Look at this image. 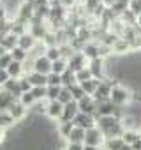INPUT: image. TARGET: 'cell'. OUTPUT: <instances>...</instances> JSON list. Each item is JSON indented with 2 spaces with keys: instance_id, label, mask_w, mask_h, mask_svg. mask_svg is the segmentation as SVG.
Segmentation results:
<instances>
[{
  "instance_id": "cell-1",
  "label": "cell",
  "mask_w": 141,
  "mask_h": 150,
  "mask_svg": "<svg viewBox=\"0 0 141 150\" xmlns=\"http://www.w3.org/2000/svg\"><path fill=\"white\" fill-rule=\"evenodd\" d=\"M109 101L118 106V108H123V106H129L130 101H132V90L129 87H123L120 83H116L113 88H111V96H109Z\"/></svg>"
},
{
  "instance_id": "cell-2",
  "label": "cell",
  "mask_w": 141,
  "mask_h": 150,
  "mask_svg": "<svg viewBox=\"0 0 141 150\" xmlns=\"http://www.w3.org/2000/svg\"><path fill=\"white\" fill-rule=\"evenodd\" d=\"M83 145H88V146H101L104 145V134L101 132L99 127H92L88 131H85V143Z\"/></svg>"
},
{
  "instance_id": "cell-3",
  "label": "cell",
  "mask_w": 141,
  "mask_h": 150,
  "mask_svg": "<svg viewBox=\"0 0 141 150\" xmlns=\"http://www.w3.org/2000/svg\"><path fill=\"white\" fill-rule=\"evenodd\" d=\"M87 67L92 72V78L101 80V81L106 78V62L102 58H92V60H88V65Z\"/></svg>"
},
{
  "instance_id": "cell-4",
  "label": "cell",
  "mask_w": 141,
  "mask_h": 150,
  "mask_svg": "<svg viewBox=\"0 0 141 150\" xmlns=\"http://www.w3.org/2000/svg\"><path fill=\"white\" fill-rule=\"evenodd\" d=\"M78 106H80V113L92 115V117H95V120L99 118V115H97V103L94 101L92 96H85L81 101H78Z\"/></svg>"
},
{
  "instance_id": "cell-5",
  "label": "cell",
  "mask_w": 141,
  "mask_h": 150,
  "mask_svg": "<svg viewBox=\"0 0 141 150\" xmlns=\"http://www.w3.org/2000/svg\"><path fill=\"white\" fill-rule=\"evenodd\" d=\"M87 65H88V60H87V57L81 51H76L73 57L67 60V69H70L73 72H78V71L85 69Z\"/></svg>"
},
{
  "instance_id": "cell-6",
  "label": "cell",
  "mask_w": 141,
  "mask_h": 150,
  "mask_svg": "<svg viewBox=\"0 0 141 150\" xmlns=\"http://www.w3.org/2000/svg\"><path fill=\"white\" fill-rule=\"evenodd\" d=\"M62 113H63V104H60L58 101H49V103H46V111H44V115H46L49 120L60 122Z\"/></svg>"
},
{
  "instance_id": "cell-7",
  "label": "cell",
  "mask_w": 141,
  "mask_h": 150,
  "mask_svg": "<svg viewBox=\"0 0 141 150\" xmlns=\"http://www.w3.org/2000/svg\"><path fill=\"white\" fill-rule=\"evenodd\" d=\"M73 124H74V127H81V129H85V131H88V129H92V127H95V124H97V120H95V117H92V115H85V113H78V115H76V118L73 120Z\"/></svg>"
},
{
  "instance_id": "cell-8",
  "label": "cell",
  "mask_w": 141,
  "mask_h": 150,
  "mask_svg": "<svg viewBox=\"0 0 141 150\" xmlns=\"http://www.w3.org/2000/svg\"><path fill=\"white\" fill-rule=\"evenodd\" d=\"M120 124V120H116L115 117H99L97 118V124H95V127H99L101 129V132L106 136L113 127H116Z\"/></svg>"
},
{
  "instance_id": "cell-9",
  "label": "cell",
  "mask_w": 141,
  "mask_h": 150,
  "mask_svg": "<svg viewBox=\"0 0 141 150\" xmlns=\"http://www.w3.org/2000/svg\"><path fill=\"white\" fill-rule=\"evenodd\" d=\"M78 113H80V106H78V103H76V101H70L69 104L63 106V113H62L60 122H73V120L76 118Z\"/></svg>"
},
{
  "instance_id": "cell-10",
  "label": "cell",
  "mask_w": 141,
  "mask_h": 150,
  "mask_svg": "<svg viewBox=\"0 0 141 150\" xmlns=\"http://www.w3.org/2000/svg\"><path fill=\"white\" fill-rule=\"evenodd\" d=\"M34 71L39 72V74H44V76H48V74L51 72V62L46 58V55H42V57L34 60Z\"/></svg>"
},
{
  "instance_id": "cell-11",
  "label": "cell",
  "mask_w": 141,
  "mask_h": 150,
  "mask_svg": "<svg viewBox=\"0 0 141 150\" xmlns=\"http://www.w3.org/2000/svg\"><path fill=\"white\" fill-rule=\"evenodd\" d=\"M7 111L11 113V117H13L16 122H21V120H25V118H27V108H25L20 101H14Z\"/></svg>"
},
{
  "instance_id": "cell-12",
  "label": "cell",
  "mask_w": 141,
  "mask_h": 150,
  "mask_svg": "<svg viewBox=\"0 0 141 150\" xmlns=\"http://www.w3.org/2000/svg\"><path fill=\"white\" fill-rule=\"evenodd\" d=\"M111 51L113 55H118V57H127L130 53V48H129V42L123 39V37H118L115 41V44L111 46Z\"/></svg>"
},
{
  "instance_id": "cell-13",
  "label": "cell",
  "mask_w": 141,
  "mask_h": 150,
  "mask_svg": "<svg viewBox=\"0 0 141 150\" xmlns=\"http://www.w3.org/2000/svg\"><path fill=\"white\" fill-rule=\"evenodd\" d=\"M14 101H18V99H16L13 94L6 92L4 88H0V111H7Z\"/></svg>"
},
{
  "instance_id": "cell-14",
  "label": "cell",
  "mask_w": 141,
  "mask_h": 150,
  "mask_svg": "<svg viewBox=\"0 0 141 150\" xmlns=\"http://www.w3.org/2000/svg\"><path fill=\"white\" fill-rule=\"evenodd\" d=\"M35 44H37V41H35V39H34V37H32V35H30L28 32L18 37V48L25 50L27 53H28V51H30V50H32V48H34Z\"/></svg>"
},
{
  "instance_id": "cell-15",
  "label": "cell",
  "mask_w": 141,
  "mask_h": 150,
  "mask_svg": "<svg viewBox=\"0 0 141 150\" xmlns=\"http://www.w3.org/2000/svg\"><path fill=\"white\" fill-rule=\"evenodd\" d=\"M27 80L30 81L32 87H46V85H48V76L39 74V72H35V71H32L30 74H27Z\"/></svg>"
},
{
  "instance_id": "cell-16",
  "label": "cell",
  "mask_w": 141,
  "mask_h": 150,
  "mask_svg": "<svg viewBox=\"0 0 141 150\" xmlns=\"http://www.w3.org/2000/svg\"><path fill=\"white\" fill-rule=\"evenodd\" d=\"M7 71V74H9V78H14V80H20V78H23L25 76V71H23V64H20V62H11V65L6 69Z\"/></svg>"
},
{
  "instance_id": "cell-17",
  "label": "cell",
  "mask_w": 141,
  "mask_h": 150,
  "mask_svg": "<svg viewBox=\"0 0 141 150\" xmlns=\"http://www.w3.org/2000/svg\"><path fill=\"white\" fill-rule=\"evenodd\" d=\"M81 53L87 57V60H92V58H99V42H87L81 50Z\"/></svg>"
},
{
  "instance_id": "cell-18",
  "label": "cell",
  "mask_w": 141,
  "mask_h": 150,
  "mask_svg": "<svg viewBox=\"0 0 141 150\" xmlns=\"http://www.w3.org/2000/svg\"><path fill=\"white\" fill-rule=\"evenodd\" d=\"M116 108H118V106H115L111 101L101 103V104H97V115H99V117H113L115 111H116Z\"/></svg>"
},
{
  "instance_id": "cell-19",
  "label": "cell",
  "mask_w": 141,
  "mask_h": 150,
  "mask_svg": "<svg viewBox=\"0 0 141 150\" xmlns=\"http://www.w3.org/2000/svg\"><path fill=\"white\" fill-rule=\"evenodd\" d=\"M48 32H49V30H48L44 25H30V27H28V34H30L35 41H42Z\"/></svg>"
},
{
  "instance_id": "cell-20",
  "label": "cell",
  "mask_w": 141,
  "mask_h": 150,
  "mask_svg": "<svg viewBox=\"0 0 141 150\" xmlns=\"http://www.w3.org/2000/svg\"><path fill=\"white\" fill-rule=\"evenodd\" d=\"M65 141H69V143H85V129L74 127L73 131H70V134H69V138Z\"/></svg>"
},
{
  "instance_id": "cell-21",
  "label": "cell",
  "mask_w": 141,
  "mask_h": 150,
  "mask_svg": "<svg viewBox=\"0 0 141 150\" xmlns=\"http://www.w3.org/2000/svg\"><path fill=\"white\" fill-rule=\"evenodd\" d=\"M6 92H9V94H13L16 99H20L21 97V90H20V83H18V80H14V78H11L4 87H2Z\"/></svg>"
},
{
  "instance_id": "cell-22",
  "label": "cell",
  "mask_w": 141,
  "mask_h": 150,
  "mask_svg": "<svg viewBox=\"0 0 141 150\" xmlns=\"http://www.w3.org/2000/svg\"><path fill=\"white\" fill-rule=\"evenodd\" d=\"M73 129H74V124L73 122H58V125H56V132H58V136L62 139H67Z\"/></svg>"
},
{
  "instance_id": "cell-23",
  "label": "cell",
  "mask_w": 141,
  "mask_h": 150,
  "mask_svg": "<svg viewBox=\"0 0 141 150\" xmlns=\"http://www.w3.org/2000/svg\"><path fill=\"white\" fill-rule=\"evenodd\" d=\"M62 76V87L63 88H69V87H73V85H76L78 81H76V72H73L70 69H67L63 74H60Z\"/></svg>"
},
{
  "instance_id": "cell-24",
  "label": "cell",
  "mask_w": 141,
  "mask_h": 150,
  "mask_svg": "<svg viewBox=\"0 0 141 150\" xmlns=\"http://www.w3.org/2000/svg\"><path fill=\"white\" fill-rule=\"evenodd\" d=\"M16 46H18V35H14L13 32L7 34V35L4 37V41H2V48H4L7 53H11Z\"/></svg>"
},
{
  "instance_id": "cell-25",
  "label": "cell",
  "mask_w": 141,
  "mask_h": 150,
  "mask_svg": "<svg viewBox=\"0 0 141 150\" xmlns=\"http://www.w3.org/2000/svg\"><path fill=\"white\" fill-rule=\"evenodd\" d=\"M80 85H81V88H83V92H85L87 96H94V94H95V90H97V87L101 85V80L92 78V80L83 81V83H80Z\"/></svg>"
},
{
  "instance_id": "cell-26",
  "label": "cell",
  "mask_w": 141,
  "mask_h": 150,
  "mask_svg": "<svg viewBox=\"0 0 141 150\" xmlns=\"http://www.w3.org/2000/svg\"><path fill=\"white\" fill-rule=\"evenodd\" d=\"M139 138H141V132H139V131H134V129H125L123 134H122V139H123L125 145H132V143H136Z\"/></svg>"
},
{
  "instance_id": "cell-27",
  "label": "cell",
  "mask_w": 141,
  "mask_h": 150,
  "mask_svg": "<svg viewBox=\"0 0 141 150\" xmlns=\"http://www.w3.org/2000/svg\"><path fill=\"white\" fill-rule=\"evenodd\" d=\"M123 145H125V143H123L122 138H109V139H104L102 150H120Z\"/></svg>"
},
{
  "instance_id": "cell-28",
  "label": "cell",
  "mask_w": 141,
  "mask_h": 150,
  "mask_svg": "<svg viewBox=\"0 0 141 150\" xmlns=\"http://www.w3.org/2000/svg\"><path fill=\"white\" fill-rule=\"evenodd\" d=\"M16 125V120L11 117L9 111H0V127L2 129H11Z\"/></svg>"
},
{
  "instance_id": "cell-29",
  "label": "cell",
  "mask_w": 141,
  "mask_h": 150,
  "mask_svg": "<svg viewBox=\"0 0 141 150\" xmlns=\"http://www.w3.org/2000/svg\"><path fill=\"white\" fill-rule=\"evenodd\" d=\"M11 57H13V60L14 62H20V64H25L27 62V58H28V53L25 51V50H21V48H14L13 51H11Z\"/></svg>"
},
{
  "instance_id": "cell-30",
  "label": "cell",
  "mask_w": 141,
  "mask_h": 150,
  "mask_svg": "<svg viewBox=\"0 0 141 150\" xmlns=\"http://www.w3.org/2000/svg\"><path fill=\"white\" fill-rule=\"evenodd\" d=\"M69 92H70V96H73V101H81L87 94L83 92V88H81V85L80 83H76V85H73V87H69Z\"/></svg>"
},
{
  "instance_id": "cell-31",
  "label": "cell",
  "mask_w": 141,
  "mask_h": 150,
  "mask_svg": "<svg viewBox=\"0 0 141 150\" xmlns=\"http://www.w3.org/2000/svg\"><path fill=\"white\" fill-rule=\"evenodd\" d=\"M65 71H67V60L60 58V60H56V62H51V72H55V74H63Z\"/></svg>"
},
{
  "instance_id": "cell-32",
  "label": "cell",
  "mask_w": 141,
  "mask_h": 150,
  "mask_svg": "<svg viewBox=\"0 0 141 150\" xmlns=\"http://www.w3.org/2000/svg\"><path fill=\"white\" fill-rule=\"evenodd\" d=\"M46 58L49 60V62H56V60H60L62 58V55H60V48L58 46H53V48H46Z\"/></svg>"
},
{
  "instance_id": "cell-33",
  "label": "cell",
  "mask_w": 141,
  "mask_h": 150,
  "mask_svg": "<svg viewBox=\"0 0 141 150\" xmlns=\"http://www.w3.org/2000/svg\"><path fill=\"white\" fill-rule=\"evenodd\" d=\"M60 90H62V87H46V103L56 101L60 96Z\"/></svg>"
},
{
  "instance_id": "cell-34",
  "label": "cell",
  "mask_w": 141,
  "mask_h": 150,
  "mask_svg": "<svg viewBox=\"0 0 141 150\" xmlns=\"http://www.w3.org/2000/svg\"><path fill=\"white\" fill-rule=\"evenodd\" d=\"M18 101H20V103H21V104H23V106H25L27 110H28V108H32V106H34V104L37 103V101L34 99L32 92H25V94H21V97H20Z\"/></svg>"
},
{
  "instance_id": "cell-35",
  "label": "cell",
  "mask_w": 141,
  "mask_h": 150,
  "mask_svg": "<svg viewBox=\"0 0 141 150\" xmlns=\"http://www.w3.org/2000/svg\"><path fill=\"white\" fill-rule=\"evenodd\" d=\"M127 42H129L130 53H139V51H141V35H139V34H136V35H134L132 39H129Z\"/></svg>"
},
{
  "instance_id": "cell-36",
  "label": "cell",
  "mask_w": 141,
  "mask_h": 150,
  "mask_svg": "<svg viewBox=\"0 0 141 150\" xmlns=\"http://www.w3.org/2000/svg\"><path fill=\"white\" fill-rule=\"evenodd\" d=\"M58 48H60V55H62V58H63V60H69L70 57H73V55L76 53V51L73 50V46H70L69 42H65V44H60Z\"/></svg>"
},
{
  "instance_id": "cell-37",
  "label": "cell",
  "mask_w": 141,
  "mask_h": 150,
  "mask_svg": "<svg viewBox=\"0 0 141 150\" xmlns=\"http://www.w3.org/2000/svg\"><path fill=\"white\" fill-rule=\"evenodd\" d=\"M32 96L34 99L39 103V101H46V87H32Z\"/></svg>"
},
{
  "instance_id": "cell-38",
  "label": "cell",
  "mask_w": 141,
  "mask_h": 150,
  "mask_svg": "<svg viewBox=\"0 0 141 150\" xmlns=\"http://www.w3.org/2000/svg\"><path fill=\"white\" fill-rule=\"evenodd\" d=\"M88 80H92V72H90L88 67H85V69L76 72V81L78 83H83V81H88Z\"/></svg>"
},
{
  "instance_id": "cell-39",
  "label": "cell",
  "mask_w": 141,
  "mask_h": 150,
  "mask_svg": "<svg viewBox=\"0 0 141 150\" xmlns=\"http://www.w3.org/2000/svg\"><path fill=\"white\" fill-rule=\"evenodd\" d=\"M60 104H69L70 101H73V96H70V92H69V88H63L62 87V90H60V96H58V99H56Z\"/></svg>"
},
{
  "instance_id": "cell-40",
  "label": "cell",
  "mask_w": 141,
  "mask_h": 150,
  "mask_svg": "<svg viewBox=\"0 0 141 150\" xmlns=\"http://www.w3.org/2000/svg\"><path fill=\"white\" fill-rule=\"evenodd\" d=\"M46 87H62V76L60 74H55V72H49Z\"/></svg>"
},
{
  "instance_id": "cell-41",
  "label": "cell",
  "mask_w": 141,
  "mask_h": 150,
  "mask_svg": "<svg viewBox=\"0 0 141 150\" xmlns=\"http://www.w3.org/2000/svg\"><path fill=\"white\" fill-rule=\"evenodd\" d=\"M129 11L137 18L141 14V0H129Z\"/></svg>"
},
{
  "instance_id": "cell-42",
  "label": "cell",
  "mask_w": 141,
  "mask_h": 150,
  "mask_svg": "<svg viewBox=\"0 0 141 150\" xmlns=\"http://www.w3.org/2000/svg\"><path fill=\"white\" fill-rule=\"evenodd\" d=\"M18 83H20V90H21V94H25V92H30V90H32V85H30V81L27 80V76L20 78V80H18Z\"/></svg>"
},
{
  "instance_id": "cell-43",
  "label": "cell",
  "mask_w": 141,
  "mask_h": 150,
  "mask_svg": "<svg viewBox=\"0 0 141 150\" xmlns=\"http://www.w3.org/2000/svg\"><path fill=\"white\" fill-rule=\"evenodd\" d=\"M11 62H13L11 53H4L2 57H0V69H7L11 65Z\"/></svg>"
},
{
  "instance_id": "cell-44",
  "label": "cell",
  "mask_w": 141,
  "mask_h": 150,
  "mask_svg": "<svg viewBox=\"0 0 141 150\" xmlns=\"http://www.w3.org/2000/svg\"><path fill=\"white\" fill-rule=\"evenodd\" d=\"M83 146H85L83 143H69V141H67L63 150H83Z\"/></svg>"
},
{
  "instance_id": "cell-45",
  "label": "cell",
  "mask_w": 141,
  "mask_h": 150,
  "mask_svg": "<svg viewBox=\"0 0 141 150\" xmlns=\"http://www.w3.org/2000/svg\"><path fill=\"white\" fill-rule=\"evenodd\" d=\"M115 2H116V0H101V4H102L104 7H108V9H109V7H111Z\"/></svg>"
},
{
  "instance_id": "cell-46",
  "label": "cell",
  "mask_w": 141,
  "mask_h": 150,
  "mask_svg": "<svg viewBox=\"0 0 141 150\" xmlns=\"http://www.w3.org/2000/svg\"><path fill=\"white\" fill-rule=\"evenodd\" d=\"M130 150H141V138H139L136 143H132V145H130Z\"/></svg>"
},
{
  "instance_id": "cell-47",
  "label": "cell",
  "mask_w": 141,
  "mask_h": 150,
  "mask_svg": "<svg viewBox=\"0 0 141 150\" xmlns=\"http://www.w3.org/2000/svg\"><path fill=\"white\" fill-rule=\"evenodd\" d=\"M4 139H6V129L0 127V143H4Z\"/></svg>"
},
{
  "instance_id": "cell-48",
  "label": "cell",
  "mask_w": 141,
  "mask_h": 150,
  "mask_svg": "<svg viewBox=\"0 0 141 150\" xmlns=\"http://www.w3.org/2000/svg\"><path fill=\"white\" fill-rule=\"evenodd\" d=\"M83 150H102V148H101V146H88V145H85Z\"/></svg>"
},
{
  "instance_id": "cell-49",
  "label": "cell",
  "mask_w": 141,
  "mask_h": 150,
  "mask_svg": "<svg viewBox=\"0 0 141 150\" xmlns=\"http://www.w3.org/2000/svg\"><path fill=\"white\" fill-rule=\"evenodd\" d=\"M136 27H139V28H141V14L136 18Z\"/></svg>"
},
{
  "instance_id": "cell-50",
  "label": "cell",
  "mask_w": 141,
  "mask_h": 150,
  "mask_svg": "<svg viewBox=\"0 0 141 150\" xmlns=\"http://www.w3.org/2000/svg\"><path fill=\"white\" fill-rule=\"evenodd\" d=\"M4 53H7V51H6V50H4V48H2V44H0V57H2V55H4Z\"/></svg>"
},
{
  "instance_id": "cell-51",
  "label": "cell",
  "mask_w": 141,
  "mask_h": 150,
  "mask_svg": "<svg viewBox=\"0 0 141 150\" xmlns=\"http://www.w3.org/2000/svg\"><path fill=\"white\" fill-rule=\"evenodd\" d=\"M4 37H6V35H2V34H0V44H2V41H4Z\"/></svg>"
},
{
  "instance_id": "cell-52",
  "label": "cell",
  "mask_w": 141,
  "mask_h": 150,
  "mask_svg": "<svg viewBox=\"0 0 141 150\" xmlns=\"http://www.w3.org/2000/svg\"><path fill=\"white\" fill-rule=\"evenodd\" d=\"M2 6H4V4H2V0H0V7H2Z\"/></svg>"
},
{
  "instance_id": "cell-53",
  "label": "cell",
  "mask_w": 141,
  "mask_h": 150,
  "mask_svg": "<svg viewBox=\"0 0 141 150\" xmlns=\"http://www.w3.org/2000/svg\"><path fill=\"white\" fill-rule=\"evenodd\" d=\"M139 35H141V30H139Z\"/></svg>"
}]
</instances>
